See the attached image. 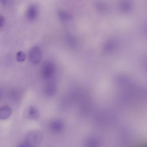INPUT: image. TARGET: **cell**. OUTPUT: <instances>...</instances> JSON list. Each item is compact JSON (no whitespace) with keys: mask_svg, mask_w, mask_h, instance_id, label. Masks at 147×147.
<instances>
[{"mask_svg":"<svg viewBox=\"0 0 147 147\" xmlns=\"http://www.w3.org/2000/svg\"><path fill=\"white\" fill-rule=\"evenodd\" d=\"M42 140V135L39 131H32L26 136L24 141L28 143L33 147L38 146Z\"/></svg>","mask_w":147,"mask_h":147,"instance_id":"cell-1","label":"cell"},{"mask_svg":"<svg viewBox=\"0 0 147 147\" xmlns=\"http://www.w3.org/2000/svg\"><path fill=\"white\" fill-rule=\"evenodd\" d=\"M29 58L33 64L36 65L40 63L41 59V51L40 47H34L31 48L29 53Z\"/></svg>","mask_w":147,"mask_h":147,"instance_id":"cell-2","label":"cell"},{"mask_svg":"<svg viewBox=\"0 0 147 147\" xmlns=\"http://www.w3.org/2000/svg\"><path fill=\"white\" fill-rule=\"evenodd\" d=\"M39 15V9L37 5L33 4L28 6L26 13V18L28 21L33 22L35 20Z\"/></svg>","mask_w":147,"mask_h":147,"instance_id":"cell-3","label":"cell"},{"mask_svg":"<svg viewBox=\"0 0 147 147\" xmlns=\"http://www.w3.org/2000/svg\"><path fill=\"white\" fill-rule=\"evenodd\" d=\"M53 66L50 64H45L41 68V77L45 79L49 78L53 73Z\"/></svg>","mask_w":147,"mask_h":147,"instance_id":"cell-4","label":"cell"},{"mask_svg":"<svg viewBox=\"0 0 147 147\" xmlns=\"http://www.w3.org/2000/svg\"><path fill=\"white\" fill-rule=\"evenodd\" d=\"M26 117L31 120H36L39 117L40 114L39 111L35 107H31L28 108L26 112Z\"/></svg>","mask_w":147,"mask_h":147,"instance_id":"cell-5","label":"cell"},{"mask_svg":"<svg viewBox=\"0 0 147 147\" xmlns=\"http://www.w3.org/2000/svg\"><path fill=\"white\" fill-rule=\"evenodd\" d=\"M12 113L11 108L8 106H3L0 108V120H4L8 118Z\"/></svg>","mask_w":147,"mask_h":147,"instance_id":"cell-6","label":"cell"},{"mask_svg":"<svg viewBox=\"0 0 147 147\" xmlns=\"http://www.w3.org/2000/svg\"><path fill=\"white\" fill-rule=\"evenodd\" d=\"M26 55L22 51H19L16 55V59L17 61L19 63L24 62L26 59Z\"/></svg>","mask_w":147,"mask_h":147,"instance_id":"cell-7","label":"cell"},{"mask_svg":"<svg viewBox=\"0 0 147 147\" xmlns=\"http://www.w3.org/2000/svg\"><path fill=\"white\" fill-rule=\"evenodd\" d=\"M12 0H0V3L4 6L9 5L12 2Z\"/></svg>","mask_w":147,"mask_h":147,"instance_id":"cell-8","label":"cell"},{"mask_svg":"<svg viewBox=\"0 0 147 147\" xmlns=\"http://www.w3.org/2000/svg\"><path fill=\"white\" fill-rule=\"evenodd\" d=\"M5 24V19L3 16L0 15V29L4 26Z\"/></svg>","mask_w":147,"mask_h":147,"instance_id":"cell-9","label":"cell"},{"mask_svg":"<svg viewBox=\"0 0 147 147\" xmlns=\"http://www.w3.org/2000/svg\"><path fill=\"white\" fill-rule=\"evenodd\" d=\"M17 147H33L32 146H30L28 143H27L26 142L24 141L22 142L20 144L18 145Z\"/></svg>","mask_w":147,"mask_h":147,"instance_id":"cell-10","label":"cell"}]
</instances>
